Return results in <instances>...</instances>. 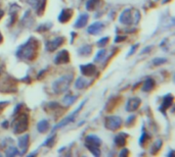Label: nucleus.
I'll list each match as a JSON object with an SVG mask.
<instances>
[{"label":"nucleus","mask_w":175,"mask_h":157,"mask_svg":"<svg viewBox=\"0 0 175 157\" xmlns=\"http://www.w3.org/2000/svg\"><path fill=\"white\" fill-rule=\"evenodd\" d=\"M128 154H129V151L127 149H123L121 152L119 153V155L120 156H125V155H128Z\"/></svg>","instance_id":"c9c22d12"},{"label":"nucleus","mask_w":175,"mask_h":157,"mask_svg":"<svg viewBox=\"0 0 175 157\" xmlns=\"http://www.w3.org/2000/svg\"><path fill=\"white\" fill-rule=\"evenodd\" d=\"M39 43L34 37H31L26 43L21 45L17 50V56L18 58L27 60V61H33L38 56Z\"/></svg>","instance_id":"f257e3e1"},{"label":"nucleus","mask_w":175,"mask_h":157,"mask_svg":"<svg viewBox=\"0 0 175 157\" xmlns=\"http://www.w3.org/2000/svg\"><path fill=\"white\" fill-rule=\"evenodd\" d=\"M103 28V24L101 22H95L93 24H91L90 26L87 28V33L90 35H96L98 34Z\"/></svg>","instance_id":"4468645a"},{"label":"nucleus","mask_w":175,"mask_h":157,"mask_svg":"<svg viewBox=\"0 0 175 157\" xmlns=\"http://www.w3.org/2000/svg\"><path fill=\"white\" fill-rule=\"evenodd\" d=\"M40 1H41V0H28V3L32 7L35 8V9H37V7H38L40 4Z\"/></svg>","instance_id":"473e14b6"},{"label":"nucleus","mask_w":175,"mask_h":157,"mask_svg":"<svg viewBox=\"0 0 175 157\" xmlns=\"http://www.w3.org/2000/svg\"><path fill=\"white\" fill-rule=\"evenodd\" d=\"M169 1V0H168ZM166 2H167V0H164V1H163V3H166Z\"/></svg>","instance_id":"79ce46f5"},{"label":"nucleus","mask_w":175,"mask_h":157,"mask_svg":"<svg viewBox=\"0 0 175 157\" xmlns=\"http://www.w3.org/2000/svg\"><path fill=\"white\" fill-rule=\"evenodd\" d=\"M29 140H30V136L28 134L21 136V137L18 139V148H20V150H21L20 154H21V155L26 154V152H27L28 147H29Z\"/></svg>","instance_id":"1a4fd4ad"},{"label":"nucleus","mask_w":175,"mask_h":157,"mask_svg":"<svg viewBox=\"0 0 175 157\" xmlns=\"http://www.w3.org/2000/svg\"><path fill=\"white\" fill-rule=\"evenodd\" d=\"M104 126L110 131H118L120 126H122V119L120 116L116 115L107 116L106 120H104Z\"/></svg>","instance_id":"39448f33"},{"label":"nucleus","mask_w":175,"mask_h":157,"mask_svg":"<svg viewBox=\"0 0 175 157\" xmlns=\"http://www.w3.org/2000/svg\"><path fill=\"white\" fill-rule=\"evenodd\" d=\"M146 140H149V137H147V134L144 131H142V135H141V137L139 139V144L142 146V145L146 143Z\"/></svg>","instance_id":"7c9ffc66"},{"label":"nucleus","mask_w":175,"mask_h":157,"mask_svg":"<svg viewBox=\"0 0 175 157\" xmlns=\"http://www.w3.org/2000/svg\"><path fill=\"white\" fill-rule=\"evenodd\" d=\"M155 86H156V82L154 81V78H147L146 80V82L143 83L142 91L143 92H150L154 88H155Z\"/></svg>","instance_id":"a211bd4d"},{"label":"nucleus","mask_w":175,"mask_h":157,"mask_svg":"<svg viewBox=\"0 0 175 157\" xmlns=\"http://www.w3.org/2000/svg\"><path fill=\"white\" fill-rule=\"evenodd\" d=\"M109 41H110V38L109 37H103V39H100L99 41L97 42V46L98 47H104L106 45L109 43Z\"/></svg>","instance_id":"c85d7f7f"},{"label":"nucleus","mask_w":175,"mask_h":157,"mask_svg":"<svg viewBox=\"0 0 175 157\" xmlns=\"http://www.w3.org/2000/svg\"><path fill=\"white\" fill-rule=\"evenodd\" d=\"M167 62V59L166 58H155L153 60V63L155 65H160V64H163V63H166Z\"/></svg>","instance_id":"2f4dec72"},{"label":"nucleus","mask_w":175,"mask_h":157,"mask_svg":"<svg viewBox=\"0 0 175 157\" xmlns=\"http://www.w3.org/2000/svg\"><path fill=\"white\" fill-rule=\"evenodd\" d=\"M70 60H71V56L69 52H68V50L64 49L56 54V56L54 58V63L55 64H66V63L70 62Z\"/></svg>","instance_id":"6e6552de"},{"label":"nucleus","mask_w":175,"mask_h":157,"mask_svg":"<svg viewBox=\"0 0 175 157\" xmlns=\"http://www.w3.org/2000/svg\"><path fill=\"white\" fill-rule=\"evenodd\" d=\"M54 140H55V136L48 138L47 140L44 142V144H43V145H44V146H47V147H52V146H53V144H54Z\"/></svg>","instance_id":"c756f323"},{"label":"nucleus","mask_w":175,"mask_h":157,"mask_svg":"<svg viewBox=\"0 0 175 157\" xmlns=\"http://www.w3.org/2000/svg\"><path fill=\"white\" fill-rule=\"evenodd\" d=\"M106 54H107V50H106V49H100V50L96 53V55H95L94 61H95V62H100V61H103V59L104 58Z\"/></svg>","instance_id":"b1692460"},{"label":"nucleus","mask_w":175,"mask_h":157,"mask_svg":"<svg viewBox=\"0 0 175 157\" xmlns=\"http://www.w3.org/2000/svg\"><path fill=\"white\" fill-rule=\"evenodd\" d=\"M88 17H89V16L87 13L80 14V16H78V19L76 20L74 27H75L76 29H81V28H83V27H85L86 24H87V22H88Z\"/></svg>","instance_id":"2eb2a0df"},{"label":"nucleus","mask_w":175,"mask_h":157,"mask_svg":"<svg viewBox=\"0 0 175 157\" xmlns=\"http://www.w3.org/2000/svg\"><path fill=\"white\" fill-rule=\"evenodd\" d=\"M66 42V38L64 37H56L54 39H52L50 41H47L45 44V48L48 52H53L56 49H58L61 45Z\"/></svg>","instance_id":"0eeeda50"},{"label":"nucleus","mask_w":175,"mask_h":157,"mask_svg":"<svg viewBox=\"0 0 175 157\" xmlns=\"http://www.w3.org/2000/svg\"><path fill=\"white\" fill-rule=\"evenodd\" d=\"M137 46H138V44H136V45H133V46L131 47V49H130V52H129V53L127 54V56H130V55H132V54L134 53V50L137 48Z\"/></svg>","instance_id":"f704fd0d"},{"label":"nucleus","mask_w":175,"mask_h":157,"mask_svg":"<svg viewBox=\"0 0 175 157\" xmlns=\"http://www.w3.org/2000/svg\"><path fill=\"white\" fill-rule=\"evenodd\" d=\"M172 102H173V96L171 94L166 95L165 97L163 98V102H162V105H161V107H160V109L162 111H165L166 109H168V108L171 106Z\"/></svg>","instance_id":"f3484780"},{"label":"nucleus","mask_w":175,"mask_h":157,"mask_svg":"<svg viewBox=\"0 0 175 157\" xmlns=\"http://www.w3.org/2000/svg\"><path fill=\"white\" fill-rule=\"evenodd\" d=\"M127 138H128V135L125 134V133H119L118 135L115 137V144L117 145L118 147H124L126 143H127Z\"/></svg>","instance_id":"dca6fc26"},{"label":"nucleus","mask_w":175,"mask_h":157,"mask_svg":"<svg viewBox=\"0 0 175 157\" xmlns=\"http://www.w3.org/2000/svg\"><path fill=\"white\" fill-rule=\"evenodd\" d=\"M92 52V46L89 44H86V45H83L78 49V54L81 56H88L90 55Z\"/></svg>","instance_id":"6ab92c4d"},{"label":"nucleus","mask_w":175,"mask_h":157,"mask_svg":"<svg viewBox=\"0 0 175 157\" xmlns=\"http://www.w3.org/2000/svg\"><path fill=\"white\" fill-rule=\"evenodd\" d=\"M80 71H81V74L83 75L92 77V75H94L95 71H96V68H95V65L92 64V63H87V64L80 65Z\"/></svg>","instance_id":"9b49d317"},{"label":"nucleus","mask_w":175,"mask_h":157,"mask_svg":"<svg viewBox=\"0 0 175 157\" xmlns=\"http://www.w3.org/2000/svg\"><path fill=\"white\" fill-rule=\"evenodd\" d=\"M134 120H135V116L134 115H130L127 119V120H126V125H127V126H131L132 123H133Z\"/></svg>","instance_id":"72a5a7b5"},{"label":"nucleus","mask_w":175,"mask_h":157,"mask_svg":"<svg viewBox=\"0 0 175 157\" xmlns=\"http://www.w3.org/2000/svg\"><path fill=\"white\" fill-rule=\"evenodd\" d=\"M14 119L12 120L11 126L14 134H23L29 129V115L25 112L14 113Z\"/></svg>","instance_id":"f03ea898"},{"label":"nucleus","mask_w":175,"mask_h":157,"mask_svg":"<svg viewBox=\"0 0 175 157\" xmlns=\"http://www.w3.org/2000/svg\"><path fill=\"white\" fill-rule=\"evenodd\" d=\"M7 105H8V102H0V110L5 108V106H7Z\"/></svg>","instance_id":"e433bc0d"},{"label":"nucleus","mask_w":175,"mask_h":157,"mask_svg":"<svg viewBox=\"0 0 175 157\" xmlns=\"http://www.w3.org/2000/svg\"><path fill=\"white\" fill-rule=\"evenodd\" d=\"M73 14H74L73 9H71V8H64V9L60 11V16H58V22L61 24L68 23L71 19H72Z\"/></svg>","instance_id":"f8f14e48"},{"label":"nucleus","mask_w":175,"mask_h":157,"mask_svg":"<svg viewBox=\"0 0 175 157\" xmlns=\"http://www.w3.org/2000/svg\"><path fill=\"white\" fill-rule=\"evenodd\" d=\"M86 103V100H84L82 102L81 104H80V106L77 108L76 110H74L72 113L70 114V115H68L67 117H64V119H63V120H60V122L57 123L56 126H54L53 128V130H52V131H55V130H57V129H60V128H64V126H66L67 125H69L70 122H72L74 119H75V117H76V115L77 114L79 113V111L82 109V107H83V105H84Z\"/></svg>","instance_id":"423d86ee"},{"label":"nucleus","mask_w":175,"mask_h":157,"mask_svg":"<svg viewBox=\"0 0 175 157\" xmlns=\"http://www.w3.org/2000/svg\"><path fill=\"white\" fill-rule=\"evenodd\" d=\"M49 122L48 120L46 119H42L40 120V122L37 123V130H38L39 133H41V134H43V133L47 132V130L49 129Z\"/></svg>","instance_id":"aec40b11"},{"label":"nucleus","mask_w":175,"mask_h":157,"mask_svg":"<svg viewBox=\"0 0 175 157\" xmlns=\"http://www.w3.org/2000/svg\"><path fill=\"white\" fill-rule=\"evenodd\" d=\"M73 78H74L73 74L64 75L63 77L58 78L57 80H55L53 84H52V90H53V92L55 94H61V93H64L66 91H68Z\"/></svg>","instance_id":"20e7f679"},{"label":"nucleus","mask_w":175,"mask_h":157,"mask_svg":"<svg viewBox=\"0 0 175 157\" xmlns=\"http://www.w3.org/2000/svg\"><path fill=\"white\" fill-rule=\"evenodd\" d=\"M101 145V140L95 135H88L85 138V146H97Z\"/></svg>","instance_id":"ddd939ff"},{"label":"nucleus","mask_w":175,"mask_h":157,"mask_svg":"<svg viewBox=\"0 0 175 157\" xmlns=\"http://www.w3.org/2000/svg\"><path fill=\"white\" fill-rule=\"evenodd\" d=\"M125 39H126V37H119V36H118V37H116V39H115V42H116V43H118V42L124 41Z\"/></svg>","instance_id":"4c0bfd02"},{"label":"nucleus","mask_w":175,"mask_h":157,"mask_svg":"<svg viewBox=\"0 0 175 157\" xmlns=\"http://www.w3.org/2000/svg\"><path fill=\"white\" fill-rule=\"evenodd\" d=\"M2 42H3V37H2V34L0 33V44H1Z\"/></svg>","instance_id":"ea45409f"},{"label":"nucleus","mask_w":175,"mask_h":157,"mask_svg":"<svg viewBox=\"0 0 175 157\" xmlns=\"http://www.w3.org/2000/svg\"><path fill=\"white\" fill-rule=\"evenodd\" d=\"M45 5H46V0H41L40 1V4L39 6L37 7V13L39 14V16H42L43 13H44V9H45Z\"/></svg>","instance_id":"cd10ccee"},{"label":"nucleus","mask_w":175,"mask_h":157,"mask_svg":"<svg viewBox=\"0 0 175 157\" xmlns=\"http://www.w3.org/2000/svg\"><path fill=\"white\" fill-rule=\"evenodd\" d=\"M140 17L141 16L139 10L134 9V8H128L120 14L119 22L126 26H133L137 25L138 22L140 20Z\"/></svg>","instance_id":"7ed1b4c3"},{"label":"nucleus","mask_w":175,"mask_h":157,"mask_svg":"<svg viewBox=\"0 0 175 157\" xmlns=\"http://www.w3.org/2000/svg\"><path fill=\"white\" fill-rule=\"evenodd\" d=\"M0 74H1V68H0Z\"/></svg>","instance_id":"37998d69"},{"label":"nucleus","mask_w":175,"mask_h":157,"mask_svg":"<svg viewBox=\"0 0 175 157\" xmlns=\"http://www.w3.org/2000/svg\"><path fill=\"white\" fill-rule=\"evenodd\" d=\"M172 154H173V152H172V151H170V152H169V154H168V156H171Z\"/></svg>","instance_id":"a19ab883"},{"label":"nucleus","mask_w":175,"mask_h":157,"mask_svg":"<svg viewBox=\"0 0 175 157\" xmlns=\"http://www.w3.org/2000/svg\"><path fill=\"white\" fill-rule=\"evenodd\" d=\"M86 148H87V149L92 153V155H94V156H96V157H98V156L100 155L99 147H97V146H86Z\"/></svg>","instance_id":"bb28decb"},{"label":"nucleus","mask_w":175,"mask_h":157,"mask_svg":"<svg viewBox=\"0 0 175 157\" xmlns=\"http://www.w3.org/2000/svg\"><path fill=\"white\" fill-rule=\"evenodd\" d=\"M4 16V10H2L1 8H0V20L2 19V16Z\"/></svg>","instance_id":"58836bf2"},{"label":"nucleus","mask_w":175,"mask_h":157,"mask_svg":"<svg viewBox=\"0 0 175 157\" xmlns=\"http://www.w3.org/2000/svg\"><path fill=\"white\" fill-rule=\"evenodd\" d=\"M77 98H78V97H77L76 95H67L66 97L63 99V103L66 105L67 107L71 106V105H72L74 102L77 100Z\"/></svg>","instance_id":"4be33fe9"},{"label":"nucleus","mask_w":175,"mask_h":157,"mask_svg":"<svg viewBox=\"0 0 175 157\" xmlns=\"http://www.w3.org/2000/svg\"><path fill=\"white\" fill-rule=\"evenodd\" d=\"M87 84H88V82L86 81L85 78L79 77L78 78H77V81H76V83H75V88L76 89H79V90L84 89L85 87L87 86Z\"/></svg>","instance_id":"412c9836"},{"label":"nucleus","mask_w":175,"mask_h":157,"mask_svg":"<svg viewBox=\"0 0 175 157\" xmlns=\"http://www.w3.org/2000/svg\"><path fill=\"white\" fill-rule=\"evenodd\" d=\"M98 3H99V0H88L86 2V8L88 10H93Z\"/></svg>","instance_id":"393cba45"},{"label":"nucleus","mask_w":175,"mask_h":157,"mask_svg":"<svg viewBox=\"0 0 175 157\" xmlns=\"http://www.w3.org/2000/svg\"><path fill=\"white\" fill-rule=\"evenodd\" d=\"M18 154H20V152H18V150L15 147H9L5 151V155L8 157L15 156V155H18Z\"/></svg>","instance_id":"a878e982"},{"label":"nucleus","mask_w":175,"mask_h":157,"mask_svg":"<svg viewBox=\"0 0 175 157\" xmlns=\"http://www.w3.org/2000/svg\"><path fill=\"white\" fill-rule=\"evenodd\" d=\"M140 104H141V100L138 97L130 98L127 101V104H126V111H128V112H133V111L138 109Z\"/></svg>","instance_id":"9d476101"},{"label":"nucleus","mask_w":175,"mask_h":157,"mask_svg":"<svg viewBox=\"0 0 175 157\" xmlns=\"http://www.w3.org/2000/svg\"><path fill=\"white\" fill-rule=\"evenodd\" d=\"M162 141L161 140H157L155 143L153 144V146H152V149H150V153L152 154H157L159 152V150L161 149V147H162Z\"/></svg>","instance_id":"5701e85b"}]
</instances>
